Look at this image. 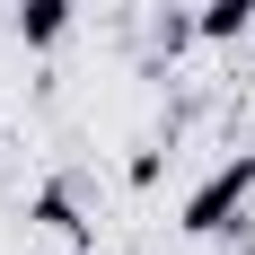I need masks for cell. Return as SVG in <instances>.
Listing matches in <instances>:
<instances>
[{"label": "cell", "mask_w": 255, "mask_h": 255, "mask_svg": "<svg viewBox=\"0 0 255 255\" xmlns=\"http://www.w3.org/2000/svg\"><path fill=\"white\" fill-rule=\"evenodd\" d=\"M255 194V150H238L229 167H211V185H194V203H185V238H229L238 211Z\"/></svg>", "instance_id": "6da1fadb"}, {"label": "cell", "mask_w": 255, "mask_h": 255, "mask_svg": "<svg viewBox=\"0 0 255 255\" xmlns=\"http://www.w3.org/2000/svg\"><path fill=\"white\" fill-rule=\"evenodd\" d=\"M35 220H44V229H62L71 247H88V220H79V185H71V176L35 185Z\"/></svg>", "instance_id": "7a4b0ae2"}, {"label": "cell", "mask_w": 255, "mask_h": 255, "mask_svg": "<svg viewBox=\"0 0 255 255\" xmlns=\"http://www.w3.org/2000/svg\"><path fill=\"white\" fill-rule=\"evenodd\" d=\"M18 35L35 53H53L62 35H71V0H18Z\"/></svg>", "instance_id": "3957f363"}, {"label": "cell", "mask_w": 255, "mask_h": 255, "mask_svg": "<svg viewBox=\"0 0 255 255\" xmlns=\"http://www.w3.org/2000/svg\"><path fill=\"white\" fill-rule=\"evenodd\" d=\"M194 26H203V44H238V35L255 26V0H203Z\"/></svg>", "instance_id": "277c9868"}, {"label": "cell", "mask_w": 255, "mask_h": 255, "mask_svg": "<svg viewBox=\"0 0 255 255\" xmlns=\"http://www.w3.org/2000/svg\"><path fill=\"white\" fill-rule=\"evenodd\" d=\"M71 255H88V247H71Z\"/></svg>", "instance_id": "5b68a950"}]
</instances>
